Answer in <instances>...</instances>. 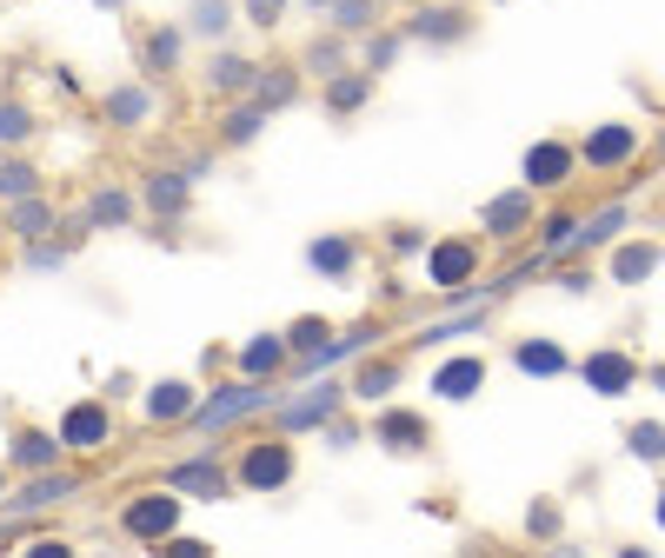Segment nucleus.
<instances>
[{"label":"nucleus","mask_w":665,"mask_h":558,"mask_svg":"<svg viewBox=\"0 0 665 558\" xmlns=\"http://www.w3.org/2000/svg\"><path fill=\"white\" fill-rule=\"evenodd\" d=\"M286 393H280V379H233V386H213V393H200V406H193V433H226V426H240V419H253V413H273Z\"/></svg>","instance_id":"1"},{"label":"nucleus","mask_w":665,"mask_h":558,"mask_svg":"<svg viewBox=\"0 0 665 558\" xmlns=\"http://www.w3.org/2000/svg\"><path fill=\"white\" fill-rule=\"evenodd\" d=\"M353 399V386H340V379H313V386H300L293 399H280L273 406V433H286V439H300V433H326L333 419H340V406Z\"/></svg>","instance_id":"2"},{"label":"nucleus","mask_w":665,"mask_h":558,"mask_svg":"<svg viewBox=\"0 0 665 558\" xmlns=\"http://www.w3.org/2000/svg\"><path fill=\"white\" fill-rule=\"evenodd\" d=\"M473 7H460V0H413L406 7V20H400V33L413 40V47H466L473 40Z\"/></svg>","instance_id":"3"},{"label":"nucleus","mask_w":665,"mask_h":558,"mask_svg":"<svg viewBox=\"0 0 665 558\" xmlns=\"http://www.w3.org/2000/svg\"><path fill=\"white\" fill-rule=\"evenodd\" d=\"M80 493H87V479H80V473H67V466H47V473H27V479L7 493L0 519H33V513H53V506L80 499Z\"/></svg>","instance_id":"4"},{"label":"nucleus","mask_w":665,"mask_h":558,"mask_svg":"<svg viewBox=\"0 0 665 558\" xmlns=\"http://www.w3.org/2000/svg\"><path fill=\"white\" fill-rule=\"evenodd\" d=\"M120 532L140 539V546L173 539V532H180V493H173V486H160V493H133V499L120 506Z\"/></svg>","instance_id":"5"},{"label":"nucleus","mask_w":665,"mask_h":558,"mask_svg":"<svg viewBox=\"0 0 665 558\" xmlns=\"http://www.w3.org/2000/svg\"><path fill=\"white\" fill-rule=\"evenodd\" d=\"M233 479H240V493H280V486H293V439L273 433V439L246 446L240 466H233Z\"/></svg>","instance_id":"6"},{"label":"nucleus","mask_w":665,"mask_h":558,"mask_svg":"<svg viewBox=\"0 0 665 558\" xmlns=\"http://www.w3.org/2000/svg\"><path fill=\"white\" fill-rule=\"evenodd\" d=\"M160 486H173L180 499H200V506H220V499H233V493H240V479H233V473H226L213 453L167 466V473H160Z\"/></svg>","instance_id":"7"},{"label":"nucleus","mask_w":665,"mask_h":558,"mask_svg":"<svg viewBox=\"0 0 665 558\" xmlns=\"http://www.w3.org/2000/svg\"><path fill=\"white\" fill-rule=\"evenodd\" d=\"M466 280H480V240L440 233V240L426 246V286H433V293H453V286H466Z\"/></svg>","instance_id":"8"},{"label":"nucleus","mask_w":665,"mask_h":558,"mask_svg":"<svg viewBox=\"0 0 665 558\" xmlns=\"http://www.w3.org/2000/svg\"><path fill=\"white\" fill-rule=\"evenodd\" d=\"M140 206H147L160 226L187 220V206H193V173H187V166H147V173H140Z\"/></svg>","instance_id":"9"},{"label":"nucleus","mask_w":665,"mask_h":558,"mask_svg":"<svg viewBox=\"0 0 665 558\" xmlns=\"http://www.w3.org/2000/svg\"><path fill=\"white\" fill-rule=\"evenodd\" d=\"M60 439H67V453H100V446H113V406H107V399H73V406L60 413Z\"/></svg>","instance_id":"10"},{"label":"nucleus","mask_w":665,"mask_h":558,"mask_svg":"<svg viewBox=\"0 0 665 558\" xmlns=\"http://www.w3.org/2000/svg\"><path fill=\"white\" fill-rule=\"evenodd\" d=\"M520 173H526L533 193H553V186H566V180L580 173V146H566V140H533L526 160H520Z\"/></svg>","instance_id":"11"},{"label":"nucleus","mask_w":665,"mask_h":558,"mask_svg":"<svg viewBox=\"0 0 665 558\" xmlns=\"http://www.w3.org/2000/svg\"><path fill=\"white\" fill-rule=\"evenodd\" d=\"M533 226H540V220H533V186H513V193H500V200L480 206V233L500 240V246H513V240L533 233Z\"/></svg>","instance_id":"12"},{"label":"nucleus","mask_w":665,"mask_h":558,"mask_svg":"<svg viewBox=\"0 0 665 558\" xmlns=\"http://www.w3.org/2000/svg\"><path fill=\"white\" fill-rule=\"evenodd\" d=\"M153 113H160V93H153V80L107 87V100H100V120H107V126H120V133H133V126H153Z\"/></svg>","instance_id":"13"},{"label":"nucleus","mask_w":665,"mask_h":558,"mask_svg":"<svg viewBox=\"0 0 665 558\" xmlns=\"http://www.w3.org/2000/svg\"><path fill=\"white\" fill-rule=\"evenodd\" d=\"M580 379H586V393L619 399V393H633V386H639V359H626L619 346H599V353H586V359H580Z\"/></svg>","instance_id":"14"},{"label":"nucleus","mask_w":665,"mask_h":558,"mask_svg":"<svg viewBox=\"0 0 665 558\" xmlns=\"http://www.w3.org/2000/svg\"><path fill=\"white\" fill-rule=\"evenodd\" d=\"M580 160H586L593 173H613V166L639 160V126H619V120L593 126V133H586V146H580Z\"/></svg>","instance_id":"15"},{"label":"nucleus","mask_w":665,"mask_h":558,"mask_svg":"<svg viewBox=\"0 0 665 558\" xmlns=\"http://www.w3.org/2000/svg\"><path fill=\"white\" fill-rule=\"evenodd\" d=\"M67 459V439L60 433H47V426H13V439H7V466L13 473H47V466H60Z\"/></svg>","instance_id":"16"},{"label":"nucleus","mask_w":665,"mask_h":558,"mask_svg":"<svg viewBox=\"0 0 665 558\" xmlns=\"http://www.w3.org/2000/svg\"><path fill=\"white\" fill-rule=\"evenodd\" d=\"M266 120H273V113H266V106H260L253 93H240V100H233V106H226V113L213 120V146L240 153V146H253V140L266 133Z\"/></svg>","instance_id":"17"},{"label":"nucleus","mask_w":665,"mask_h":558,"mask_svg":"<svg viewBox=\"0 0 665 558\" xmlns=\"http://www.w3.org/2000/svg\"><path fill=\"white\" fill-rule=\"evenodd\" d=\"M373 446H386V453H426L433 446V426L420 419V413H406V406H386L380 419H373Z\"/></svg>","instance_id":"18"},{"label":"nucleus","mask_w":665,"mask_h":558,"mask_svg":"<svg viewBox=\"0 0 665 558\" xmlns=\"http://www.w3.org/2000/svg\"><path fill=\"white\" fill-rule=\"evenodd\" d=\"M373 80H380L373 67H340V73H333V80L320 87L326 113H333V120H353V113H360V106L373 100Z\"/></svg>","instance_id":"19"},{"label":"nucleus","mask_w":665,"mask_h":558,"mask_svg":"<svg viewBox=\"0 0 665 558\" xmlns=\"http://www.w3.org/2000/svg\"><path fill=\"white\" fill-rule=\"evenodd\" d=\"M133 213H140V193H127V186H93L80 206V220L93 233H120V226H133Z\"/></svg>","instance_id":"20"},{"label":"nucleus","mask_w":665,"mask_h":558,"mask_svg":"<svg viewBox=\"0 0 665 558\" xmlns=\"http://www.w3.org/2000/svg\"><path fill=\"white\" fill-rule=\"evenodd\" d=\"M193 406H200V393H193L187 379H153V386H147V399H140V413H147L153 426H187V419H193Z\"/></svg>","instance_id":"21"},{"label":"nucleus","mask_w":665,"mask_h":558,"mask_svg":"<svg viewBox=\"0 0 665 558\" xmlns=\"http://www.w3.org/2000/svg\"><path fill=\"white\" fill-rule=\"evenodd\" d=\"M306 266H313L320 280H353V273H360V240H353V233H320V240L306 246Z\"/></svg>","instance_id":"22"},{"label":"nucleus","mask_w":665,"mask_h":558,"mask_svg":"<svg viewBox=\"0 0 665 558\" xmlns=\"http://www.w3.org/2000/svg\"><path fill=\"white\" fill-rule=\"evenodd\" d=\"M426 393H440V399H473V393H486V359L480 353H460V359H446L433 379H426Z\"/></svg>","instance_id":"23"},{"label":"nucleus","mask_w":665,"mask_h":558,"mask_svg":"<svg viewBox=\"0 0 665 558\" xmlns=\"http://www.w3.org/2000/svg\"><path fill=\"white\" fill-rule=\"evenodd\" d=\"M286 366H293L286 333H253V339L240 346V373H246V379H280Z\"/></svg>","instance_id":"24"},{"label":"nucleus","mask_w":665,"mask_h":558,"mask_svg":"<svg viewBox=\"0 0 665 558\" xmlns=\"http://www.w3.org/2000/svg\"><path fill=\"white\" fill-rule=\"evenodd\" d=\"M180 53H187V27H153V33L140 40V73H147V80H167V73H180Z\"/></svg>","instance_id":"25"},{"label":"nucleus","mask_w":665,"mask_h":558,"mask_svg":"<svg viewBox=\"0 0 665 558\" xmlns=\"http://www.w3.org/2000/svg\"><path fill=\"white\" fill-rule=\"evenodd\" d=\"M87 233H93L87 220H73V226H67L60 240H47V233H40V240H27V253H20V260H27L33 273H60V266H67V260H73V253L87 246Z\"/></svg>","instance_id":"26"},{"label":"nucleus","mask_w":665,"mask_h":558,"mask_svg":"<svg viewBox=\"0 0 665 558\" xmlns=\"http://www.w3.org/2000/svg\"><path fill=\"white\" fill-rule=\"evenodd\" d=\"M206 87H213L220 100H240V93H253V87H260V67H253L246 53H213V67H206Z\"/></svg>","instance_id":"27"},{"label":"nucleus","mask_w":665,"mask_h":558,"mask_svg":"<svg viewBox=\"0 0 665 558\" xmlns=\"http://www.w3.org/2000/svg\"><path fill=\"white\" fill-rule=\"evenodd\" d=\"M300 93H306V67H260V87H253V100H260L266 113H286Z\"/></svg>","instance_id":"28"},{"label":"nucleus","mask_w":665,"mask_h":558,"mask_svg":"<svg viewBox=\"0 0 665 558\" xmlns=\"http://www.w3.org/2000/svg\"><path fill=\"white\" fill-rule=\"evenodd\" d=\"M40 233H53V200L47 193H27V200H7V240H40Z\"/></svg>","instance_id":"29"},{"label":"nucleus","mask_w":665,"mask_h":558,"mask_svg":"<svg viewBox=\"0 0 665 558\" xmlns=\"http://www.w3.org/2000/svg\"><path fill=\"white\" fill-rule=\"evenodd\" d=\"M626 200H613V206H599V213H586L580 220V240H573V253H593V246H613L619 233H626Z\"/></svg>","instance_id":"30"},{"label":"nucleus","mask_w":665,"mask_h":558,"mask_svg":"<svg viewBox=\"0 0 665 558\" xmlns=\"http://www.w3.org/2000/svg\"><path fill=\"white\" fill-rule=\"evenodd\" d=\"M300 67H306L313 80H333L340 67H353V53H346V33L333 27L326 40H306V53H300Z\"/></svg>","instance_id":"31"},{"label":"nucleus","mask_w":665,"mask_h":558,"mask_svg":"<svg viewBox=\"0 0 665 558\" xmlns=\"http://www.w3.org/2000/svg\"><path fill=\"white\" fill-rule=\"evenodd\" d=\"M513 366H520V373H533V379H560L573 359H566L553 339H520V346H513Z\"/></svg>","instance_id":"32"},{"label":"nucleus","mask_w":665,"mask_h":558,"mask_svg":"<svg viewBox=\"0 0 665 558\" xmlns=\"http://www.w3.org/2000/svg\"><path fill=\"white\" fill-rule=\"evenodd\" d=\"M400 379H406V359H366V366L353 373V399H366V406H373V399H386Z\"/></svg>","instance_id":"33"},{"label":"nucleus","mask_w":665,"mask_h":558,"mask_svg":"<svg viewBox=\"0 0 665 558\" xmlns=\"http://www.w3.org/2000/svg\"><path fill=\"white\" fill-rule=\"evenodd\" d=\"M27 193H47V173L27 153H0V200H27Z\"/></svg>","instance_id":"34"},{"label":"nucleus","mask_w":665,"mask_h":558,"mask_svg":"<svg viewBox=\"0 0 665 558\" xmlns=\"http://www.w3.org/2000/svg\"><path fill=\"white\" fill-rule=\"evenodd\" d=\"M33 133H40V113H33L27 100H13V93H7V100H0V153H20Z\"/></svg>","instance_id":"35"},{"label":"nucleus","mask_w":665,"mask_h":558,"mask_svg":"<svg viewBox=\"0 0 665 558\" xmlns=\"http://www.w3.org/2000/svg\"><path fill=\"white\" fill-rule=\"evenodd\" d=\"M406 47H413V40H406L400 27H373V33H366V47H360V67H373V73H393Z\"/></svg>","instance_id":"36"},{"label":"nucleus","mask_w":665,"mask_h":558,"mask_svg":"<svg viewBox=\"0 0 665 558\" xmlns=\"http://www.w3.org/2000/svg\"><path fill=\"white\" fill-rule=\"evenodd\" d=\"M486 326V306L473 313V306H453V319H433V326H420V346H446V339H473Z\"/></svg>","instance_id":"37"},{"label":"nucleus","mask_w":665,"mask_h":558,"mask_svg":"<svg viewBox=\"0 0 665 558\" xmlns=\"http://www.w3.org/2000/svg\"><path fill=\"white\" fill-rule=\"evenodd\" d=\"M226 27H233V0H193L187 7V33L193 40H226Z\"/></svg>","instance_id":"38"},{"label":"nucleus","mask_w":665,"mask_h":558,"mask_svg":"<svg viewBox=\"0 0 665 558\" xmlns=\"http://www.w3.org/2000/svg\"><path fill=\"white\" fill-rule=\"evenodd\" d=\"M653 273H659V246H639V240H633V246L613 253V280H619V286H639V280H653Z\"/></svg>","instance_id":"39"},{"label":"nucleus","mask_w":665,"mask_h":558,"mask_svg":"<svg viewBox=\"0 0 665 558\" xmlns=\"http://www.w3.org/2000/svg\"><path fill=\"white\" fill-rule=\"evenodd\" d=\"M326 20H333V27H340L346 40H366V33L380 27V0H340V7L326 13Z\"/></svg>","instance_id":"40"},{"label":"nucleus","mask_w":665,"mask_h":558,"mask_svg":"<svg viewBox=\"0 0 665 558\" xmlns=\"http://www.w3.org/2000/svg\"><path fill=\"white\" fill-rule=\"evenodd\" d=\"M533 233H540V246L560 260V253H573V240H580V213H546Z\"/></svg>","instance_id":"41"},{"label":"nucleus","mask_w":665,"mask_h":558,"mask_svg":"<svg viewBox=\"0 0 665 558\" xmlns=\"http://www.w3.org/2000/svg\"><path fill=\"white\" fill-rule=\"evenodd\" d=\"M326 339H333V319H320V313H306V319H293V326H286V346H293V359L320 353Z\"/></svg>","instance_id":"42"},{"label":"nucleus","mask_w":665,"mask_h":558,"mask_svg":"<svg viewBox=\"0 0 665 558\" xmlns=\"http://www.w3.org/2000/svg\"><path fill=\"white\" fill-rule=\"evenodd\" d=\"M426 246H433V233H426V226H413V220L386 226V253H393V260H426Z\"/></svg>","instance_id":"43"},{"label":"nucleus","mask_w":665,"mask_h":558,"mask_svg":"<svg viewBox=\"0 0 665 558\" xmlns=\"http://www.w3.org/2000/svg\"><path fill=\"white\" fill-rule=\"evenodd\" d=\"M626 453H633V459H646V466H665V426H653V419L626 426Z\"/></svg>","instance_id":"44"},{"label":"nucleus","mask_w":665,"mask_h":558,"mask_svg":"<svg viewBox=\"0 0 665 558\" xmlns=\"http://www.w3.org/2000/svg\"><path fill=\"white\" fill-rule=\"evenodd\" d=\"M240 7H246V20H253L260 33H273V27L286 20V0H240Z\"/></svg>","instance_id":"45"},{"label":"nucleus","mask_w":665,"mask_h":558,"mask_svg":"<svg viewBox=\"0 0 665 558\" xmlns=\"http://www.w3.org/2000/svg\"><path fill=\"white\" fill-rule=\"evenodd\" d=\"M526 526H533L540 539H560V506H533V513H526Z\"/></svg>","instance_id":"46"},{"label":"nucleus","mask_w":665,"mask_h":558,"mask_svg":"<svg viewBox=\"0 0 665 558\" xmlns=\"http://www.w3.org/2000/svg\"><path fill=\"white\" fill-rule=\"evenodd\" d=\"M160 552H167V558H206L213 546H200V539H180V532H173V539H160Z\"/></svg>","instance_id":"47"},{"label":"nucleus","mask_w":665,"mask_h":558,"mask_svg":"<svg viewBox=\"0 0 665 558\" xmlns=\"http://www.w3.org/2000/svg\"><path fill=\"white\" fill-rule=\"evenodd\" d=\"M353 439H360V433H353V426H346V419H333V426H326V446H333V453H346V446H353Z\"/></svg>","instance_id":"48"},{"label":"nucleus","mask_w":665,"mask_h":558,"mask_svg":"<svg viewBox=\"0 0 665 558\" xmlns=\"http://www.w3.org/2000/svg\"><path fill=\"white\" fill-rule=\"evenodd\" d=\"M560 286H566V293H593L599 280H593V273H560Z\"/></svg>","instance_id":"49"},{"label":"nucleus","mask_w":665,"mask_h":558,"mask_svg":"<svg viewBox=\"0 0 665 558\" xmlns=\"http://www.w3.org/2000/svg\"><path fill=\"white\" fill-rule=\"evenodd\" d=\"M646 386H659L665 393V366H646Z\"/></svg>","instance_id":"50"},{"label":"nucleus","mask_w":665,"mask_h":558,"mask_svg":"<svg viewBox=\"0 0 665 558\" xmlns=\"http://www.w3.org/2000/svg\"><path fill=\"white\" fill-rule=\"evenodd\" d=\"M306 7H313V13H333V7H340V0H306Z\"/></svg>","instance_id":"51"},{"label":"nucleus","mask_w":665,"mask_h":558,"mask_svg":"<svg viewBox=\"0 0 665 558\" xmlns=\"http://www.w3.org/2000/svg\"><path fill=\"white\" fill-rule=\"evenodd\" d=\"M0 506H7V473H0Z\"/></svg>","instance_id":"52"},{"label":"nucleus","mask_w":665,"mask_h":558,"mask_svg":"<svg viewBox=\"0 0 665 558\" xmlns=\"http://www.w3.org/2000/svg\"><path fill=\"white\" fill-rule=\"evenodd\" d=\"M659 526H665V493H659Z\"/></svg>","instance_id":"53"},{"label":"nucleus","mask_w":665,"mask_h":558,"mask_svg":"<svg viewBox=\"0 0 665 558\" xmlns=\"http://www.w3.org/2000/svg\"><path fill=\"white\" fill-rule=\"evenodd\" d=\"M100 7H127V0H100Z\"/></svg>","instance_id":"54"},{"label":"nucleus","mask_w":665,"mask_h":558,"mask_svg":"<svg viewBox=\"0 0 665 558\" xmlns=\"http://www.w3.org/2000/svg\"><path fill=\"white\" fill-rule=\"evenodd\" d=\"M653 153H659V160H665V140H659V146H653Z\"/></svg>","instance_id":"55"},{"label":"nucleus","mask_w":665,"mask_h":558,"mask_svg":"<svg viewBox=\"0 0 665 558\" xmlns=\"http://www.w3.org/2000/svg\"><path fill=\"white\" fill-rule=\"evenodd\" d=\"M393 7H413V0H393Z\"/></svg>","instance_id":"56"}]
</instances>
